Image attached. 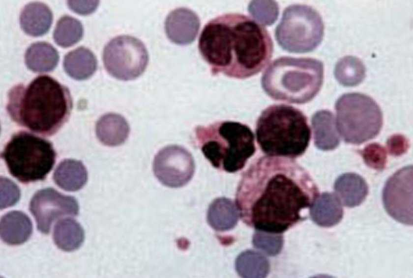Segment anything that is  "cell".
I'll return each instance as SVG.
<instances>
[{
  "mask_svg": "<svg viewBox=\"0 0 413 278\" xmlns=\"http://www.w3.org/2000/svg\"><path fill=\"white\" fill-rule=\"evenodd\" d=\"M253 246L265 253L274 256L281 250L283 239L281 233L258 230L253 235Z\"/></svg>",
  "mask_w": 413,
  "mask_h": 278,
  "instance_id": "obj_29",
  "label": "cell"
},
{
  "mask_svg": "<svg viewBox=\"0 0 413 278\" xmlns=\"http://www.w3.org/2000/svg\"><path fill=\"white\" fill-rule=\"evenodd\" d=\"M1 157L11 175L27 184L45 179L55 163L56 153L49 141L20 132L7 143Z\"/></svg>",
  "mask_w": 413,
  "mask_h": 278,
  "instance_id": "obj_7",
  "label": "cell"
},
{
  "mask_svg": "<svg viewBox=\"0 0 413 278\" xmlns=\"http://www.w3.org/2000/svg\"><path fill=\"white\" fill-rule=\"evenodd\" d=\"M85 232L81 224L71 218L59 220L55 224L53 239L60 250L72 251L79 249L84 242Z\"/></svg>",
  "mask_w": 413,
  "mask_h": 278,
  "instance_id": "obj_25",
  "label": "cell"
},
{
  "mask_svg": "<svg viewBox=\"0 0 413 278\" xmlns=\"http://www.w3.org/2000/svg\"><path fill=\"white\" fill-rule=\"evenodd\" d=\"M310 207L312 221L320 226L335 225L343 216L342 203L334 194L324 193L319 195Z\"/></svg>",
  "mask_w": 413,
  "mask_h": 278,
  "instance_id": "obj_19",
  "label": "cell"
},
{
  "mask_svg": "<svg viewBox=\"0 0 413 278\" xmlns=\"http://www.w3.org/2000/svg\"><path fill=\"white\" fill-rule=\"evenodd\" d=\"M319 195L308 173L295 161L263 156L244 173L236 194L240 217L256 230L281 233L302 218Z\"/></svg>",
  "mask_w": 413,
  "mask_h": 278,
  "instance_id": "obj_1",
  "label": "cell"
},
{
  "mask_svg": "<svg viewBox=\"0 0 413 278\" xmlns=\"http://www.w3.org/2000/svg\"><path fill=\"white\" fill-rule=\"evenodd\" d=\"M236 269L243 278H265L269 271V263L262 253L253 250L241 252L236 260Z\"/></svg>",
  "mask_w": 413,
  "mask_h": 278,
  "instance_id": "obj_26",
  "label": "cell"
},
{
  "mask_svg": "<svg viewBox=\"0 0 413 278\" xmlns=\"http://www.w3.org/2000/svg\"><path fill=\"white\" fill-rule=\"evenodd\" d=\"M337 128L347 142L359 144L375 137L383 124L382 111L371 97L359 93L341 96L335 105Z\"/></svg>",
  "mask_w": 413,
  "mask_h": 278,
  "instance_id": "obj_8",
  "label": "cell"
},
{
  "mask_svg": "<svg viewBox=\"0 0 413 278\" xmlns=\"http://www.w3.org/2000/svg\"><path fill=\"white\" fill-rule=\"evenodd\" d=\"M324 79V65L312 58L281 57L272 61L264 72L263 89L277 101L301 104L313 99Z\"/></svg>",
  "mask_w": 413,
  "mask_h": 278,
  "instance_id": "obj_5",
  "label": "cell"
},
{
  "mask_svg": "<svg viewBox=\"0 0 413 278\" xmlns=\"http://www.w3.org/2000/svg\"><path fill=\"white\" fill-rule=\"evenodd\" d=\"M324 33V23L320 14L311 6L297 4L284 10L275 35L283 49L304 53L318 47Z\"/></svg>",
  "mask_w": 413,
  "mask_h": 278,
  "instance_id": "obj_9",
  "label": "cell"
},
{
  "mask_svg": "<svg viewBox=\"0 0 413 278\" xmlns=\"http://www.w3.org/2000/svg\"><path fill=\"white\" fill-rule=\"evenodd\" d=\"M194 171L192 156L179 145H170L162 148L153 160L154 175L161 183L168 187L184 186L191 179Z\"/></svg>",
  "mask_w": 413,
  "mask_h": 278,
  "instance_id": "obj_11",
  "label": "cell"
},
{
  "mask_svg": "<svg viewBox=\"0 0 413 278\" xmlns=\"http://www.w3.org/2000/svg\"><path fill=\"white\" fill-rule=\"evenodd\" d=\"M32 231V225L29 217L19 211H12L0 219V237L9 245H19L26 242Z\"/></svg>",
  "mask_w": 413,
  "mask_h": 278,
  "instance_id": "obj_16",
  "label": "cell"
},
{
  "mask_svg": "<svg viewBox=\"0 0 413 278\" xmlns=\"http://www.w3.org/2000/svg\"><path fill=\"white\" fill-rule=\"evenodd\" d=\"M30 210L34 216L38 230L48 234L52 223L64 216L78 215L79 206L76 198L48 188L37 191L32 197Z\"/></svg>",
  "mask_w": 413,
  "mask_h": 278,
  "instance_id": "obj_12",
  "label": "cell"
},
{
  "mask_svg": "<svg viewBox=\"0 0 413 278\" xmlns=\"http://www.w3.org/2000/svg\"><path fill=\"white\" fill-rule=\"evenodd\" d=\"M88 171L79 160L65 159L56 167L53 178L55 183L62 189L74 192L82 189L88 181Z\"/></svg>",
  "mask_w": 413,
  "mask_h": 278,
  "instance_id": "obj_20",
  "label": "cell"
},
{
  "mask_svg": "<svg viewBox=\"0 0 413 278\" xmlns=\"http://www.w3.org/2000/svg\"><path fill=\"white\" fill-rule=\"evenodd\" d=\"M27 67L34 72L45 73L53 70L57 65L59 55L50 44L38 42L31 44L25 54Z\"/></svg>",
  "mask_w": 413,
  "mask_h": 278,
  "instance_id": "obj_23",
  "label": "cell"
},
{
  "mask_svg": "<svg viewBox=\"0 0 413 278\" xmlns=\"http://www.w3.org/2000/svg\"><path fill=\"white\" fill-rule=\"evenodd\" d=\"M198 48L212 75L244 79L269 63L273 43L264 26L243 14H226L209 21L200 36Z\"/></svg>",
  "mask_w": 413,
  "mask_h": 278,
  "instance_id": "obj_2",
  "label": "cell"
},
{
  "mask_svg": "<svg viewBox=\"0 0 413 278\" xmlns=\"http://www.w3.org/2000/svg\"><path fill=\"white\" fill-rule=\"evenodd\" d=\"M99 1L68 0V6L75 12L81 15H88L93 12L97 8Z\"/></svg>",
  "mask_w": 413,
  "mask_h": 278,
  "instance_id": "obj_33",
  "label": "cell"
},
{
  "mask_svg": "<svg viewBox=\"0 0 413 278\" xmlns=\"http://www.w3.org/2000/svg\"><path fill=\"white\" fill-rule=\"evenodd\" d=\"M66 73L76 80L90 77L97 68V59L93 53L84 47H79L67 53L63 62Z\"/></svg>",
  "mask_w": 413,
  "mask_h": 278,
  "instance_id": "obj_21",
  "label": "cell"
},
{
  "mask_svg": "<svg viewBox=\"0 0 413 278\" xmlns=\"http://www.w3.org/2000/svg\"><path fill=\"white\" fill-rule=\"evenodd\" d=\"M20 197V190L17 185L7 178H0V209L15 204Z\"/></svg>",
  "mask_w": 413,
  "mask_h": 278,
  "instance_id": "obj_31",
  "label": "cell"
},
{
  "mask_svg": "<svg viewBox=\"0 0 413 278\" xmlns=\"http://www.w3.org/2000/svg\"><path fill=\"white\" fill-rule=\"evenodd\" d=\"M383 200L387 213L403 224L413 225V167H403L386 182Z\"/></svg>",
  "mask_w": 413,
  "mask_h": 278,
  "instance_id": "obj_13",
  "label": "cell"
},
{
  "mask_svg": "<svg viewBox=\"0 0 413 278\" xmlns=\"http://www.w3.org/2000/svg\"><path fill=\"white\" fill-rule=\"evenodd\" d=\"M240 216L238 208L231 199L220 197L210 204L207 220L210 226L217 231H225L233 228Z\"/></svg>",
  "mask_w": 413,
  "mask_h": 278,
  "instance_id": "obj_22",
  "label": "cell"
},
{
  "mask_svg": "<svg viewBox=\"0 0 413 278\" xmlns=\"http://www.w3.org/2000/svg\"><path fill=\"white\" fill-rule=\"evenodd\" d=\"M334 75L341 84L346 86H355L364 80L365 68L358 58L347 56L340 59L336 63Z\"/></svg>",
  "mask_w": 413,
  "mask_h": 278,
  "instance_id": "obj_27",
  "label": "cell"
},
{
  "mask_svg": "<svg viewBox=\"0 0 413 278\" xmlns=\"http://www.w3.org/2000/svg\"><path fill=\"white\" fill-rule=\"evenodd\" d=\"M83 27L77 19L65 15L59 19L54 31V39L59 46L66 48L79 42L83 35Z\"/></svg>",
  "mask_w": 413,
  "mask_h": 278,
  "instance_id": "obj_28",
  "label": "cell"
},
{
  "mask_svg": "<svg viewBox=\"0 0 413 278\" xmlns=\"http://www.w3.org/2000/svg\"><path fill=\"white\" fill-rule=\"evenodd\" d=\"M316 145L323 150L336 148L339 143L338 131L333 114L327 111L317 112L312 118Z\"/></svg>",
  "mask_w": 413,
  "mask_h": 278,
  "instance_id": "obj_24",
  "label": "cell"
},
{
  "mask_svg": "<svg viewBox=\"0 0 413 278\" xmlns=\"http://www.w3.org/2000/svg\"><path fill=\"white\" fill-rule=\"evenodd\" d=\"M53 21V14L50 8L40 2H32L27 4L20 16V24L23 31L32 36H39L49 29Z\"/></svg>",
  "mask_w": 413,
  "mask_h": 278,
  "instance_id": "obj_18",
  "label": "cell"
},
{
  "mask_svg": "<svg viewBox=\"0 0 413 278\" xmlns=\"http://www.w3.org/2000/svg\"><path fill=\"white\" fill-rule=\"evenodd\" d=\"M96 136L103 144L117 146L123 144L127 139L130 126L126 119L115 113L102 115L97 121Z\"/></svg>",
  "mask_w": 413,
  "mask_h": 278,
  "instance_id": "obj_15",
  "label": "cell"
},
{
  "mask_svg": "<svg viewBox=\"0 0 413 278\" xmlns=\"http://www.w3.org/2000/svg\"><path fill=\"white\" fill-rule=\"evenodd\" d=\"M387 147L390 154L394 156H399L406 151L408 143L403 136L395 135L388 139Z\"/></svg>",
  "mask_w": 413,
  "mask_h": 278,
  "instance_id": "obj_32",
  "label": "cell"
},
{
  "mask_svg": "<svg viewBox=\"0 0 413 278\" xmlns=\"http://www.w3.org/2000/svg\"><path fill=\"white\" fill-rule=\"evenodd\" d=\"M103 60L110 75L119 80L129 81L144 73L148 64V55L141 40L123 35L114 38L105 46Z\"/></svg>",
  "mask_w": 413,
  "mask_h": 278,
  "instance_id": "obj_10",
  "label": "cell"
},
{
  "mask_svg": "<svg viewBox=\"0 0 413 278\" xmlns=\"http://www.w3.org/2000/svg\"><path fill=\"white\" fill-rule=\"evenodd\" d=\"M262 151L274 157L295 158L308 146L311 131L305 115L291 106H270L259 116L256 128Z\"/></svg>",
  "mask_w": 413,
  "mask_h": 278,
  "instance_id": "obj_4",
  "label": "cell"
},
{
  "mask_svg": "<svg viewBox=\"0 0 413 278\" xmlns=\"http://www.w3.org/2000/svg\"><path fill=\"white\" fill-rule=\"evenodd\" d=\"M335 195L346 207H354L360 205L368 193L364 179L354 173H346L336 179L334 186Z\"/></svg>",
  "mask_w": 413,
  "mask_h": 278,
  "instance_id": "obj_17",
  "label": "cell"
},
{
  "mask_svg": "<svg viewBox=\"0 0 413 278\" xmlns=\"http://www.w3.org/2000/svg\"><path fill=\"white\" fill-rule=\"evenodd\" d=\"M365 163L371 168L382 170L385 167L386 154L385 149L378 143L366 146L361 152Z\"/></svg>",
  "mask_w": 413,
  "mask_h": 278,
  "instance_id": "obj_30",
  "label": "cell"
},
{
  "mask_svg": "<svg viewBox=\"0 0 413 278\" xmlns=\"http://www.w3.org/2000/svg\"><path fill=\"white\" fill-rule=\"evenodd\" d=\"M199 28V21L191 11L184 8L176 9L167 16L165 29L168 38L180 45L194 40Z\"/></svg>",
  "mask_w": 413,
  "mask_h": 278,
  "instance_id": "obj_14",
  "label": "cell"
},
{
  "mask_svg": "<svg viewBox=\"0 0 413 278\" xmlns=\"http://www.w3.org/2000/svg\"><path fill=\"white\" fill-rule=\"evenodd\" d=\"M72 108L66 86L47 75L20 84L8 94L7 111L18 125L45 136L55 134L67 121Z\"/></svg>",
  "mask_w": 413,
  "mask_h": 278,
  "instance_id": "obj_3",
  "label": "cell"
},
{
  "mask_svg": "<svg viewBox=\"0 0 413 278\" xmlns=\"http://www.w3.org/2000/svg\"><path fill=\"white\" fill-rule=\"evenodd\" d=\"M197 143L213 167L228 172L244 167L256 151L254 136L248 126L226 121L195 129Z\"/></svg>",
  "mask_w": 413,
  "mask_h": 278,
  "instance_id": "obj_6",
  "label": "cell"
}]
</instances>
